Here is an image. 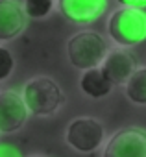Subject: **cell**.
<instances>
[{"label":"cell","mask_w":146,"mask_h":157,"mask_svg":"<svg viewBox=\"0 0 146 157\" xmlns=\"http://www.w3.org/2000/svg\"><path fill=\"white\" fill-rule=\"evenodd\" d=\"M22 102L28 113L35 117H50L65 104V93L57 82L48 76H33L22 87Z\"/></svg>","instance_id":"cell-1"},{"label":"cell","mask_w":146,"mask_h":157,"mask_svg":"<svg viewBox=\"0 0 146 157\" xmlns=\"http://www.w3.org/2000/svg\"><path fill=\"white\" fill-rule=\"evenodd\" d=\"M109 54L106 39L94 30H82L67 41V57L70 65L80 70L98 68Z\"/></svg>","instance_id":"cell-2"},{"label":"cell","mask_w":146,"mask_h":157,"mask_svg":"<svg viewBox=\"0 0 146 157\" xmlns=\"http://www.w3.org/2000/svg\"><path fill=\"white\" fill-rule=\"evenodd\" d=\"M109 37L124 48L137 46L146 39V13L135 8H118L107 21Z\"/></svg>","instance_id":"cell-3"},{"label":"cell","mask_w":146,"mask_h":157,"mask_svg":"<svg viewBox=\"0 0 146 157\" xmlns=\"http://www.w3.org/2000/svg\"><path fill=\"white\" fill-rule=\"evenodd\" d=\"M106 139V129L100 120L93 117H78L70 120L65 140L70 148H74L80 153H93L96 151Z\"/></svg>","instance_id":"cell-4"},{"label":"cell","mask_w":146,"mask_h":157,"mask_svg":"<svg viewBox=\"0 0 146 157\" xmlns=\"http://www.w3.org/2000/svg\"><path fill=\"white\" fill-rule=\"evenodd\" d=\"M102 157H146V129L122 128L104 146Z\"/></svg>","instance_id":"cell-5"},{"label":"cell","mask_w":146,"mask_h":157,"mask_svg":"<svg viewBox=\"0 0 146 157\" xmlns=\"http://www.w3.org/2000/svg\"><path fill=\"white\" fill-rule=\"evenodd\" d=\"M28 118V109L21 93L13 89L0 91V133L19 131Z\"/></svg>","instance_id":"cell-6"},{"label":"cell","mask_w":146,"mask_h":157,"mask_svg":"<svg viewBox=\"0 0 146 157\" xmlns=\"http://www.w3.org/2000/svg\"><path fill=\"white\" fill-rule=\"evenodd\" d=\"M57 8L68 22L87 26L106 13L107 0H57Z\"/></svg>","instance_id":"cell-7"},{"label":"cell","mask_w":146,"mask_h":157,"mask_svg":"<svg viewBox=\"0 0 146 157\" xmlns=\"http://www.w3.org/2000/svg\"><path fill=\"white\" fill-rule=\"evenodd\" d=\"M104 70V74L107 76V80L115 85H126V82L131 78V74L139 68L137 65V57L126 50V48H117L113 52H109L100 67Z\"/></svg>","instance_id":"cell-8"},{"label":"cell","mask_w":146,"mask_h":157,"mask_svg":"<svg viewBox=\"0 0 146 157\" xmlns=\"http://www.w3.org/2000/svg\"><path fill=\"white\" fill-rule=\"evenodd\" d=\"M26 28V15L17 0H0V43L13 41Z\"/></svg>","instance_id":"cell-9"},{"label":"cell","mask_w":146,"mask_h":157,"mask_svg":"<svg viewBox=\"0 0 146 157\" xmlns=\"http://www.w3.org/2000/svg\"><path fill=\"white\" fill-rule=\"evenodd\" d=\"M80 89L83 94H87L89 98H104L111 93L113 89V83L107 80V76L104 74V70L98 67V68H91V70H85L80 78Z\"/></svg>","instance_id":"cell-10"},{"label":"cell","mask_w":146,"mask_h":157,"mask_svg":"<svg viewBox=\"0 0 146 157\" xmlns=\"http://www.w3.org/2000/svg\"><path fill=\"white\" fill-rule=\"evenodd\" d=\"M124 87L129 102L137 105H146V67H139Z\"/></svg>","instance_id":"cell-11"},{"label":"cell","mask_w":146,"mask_h":157,"mask_svg":"<svg viewBox=\"0 0 146 157\" xmlns=\"http://www.w3.org/2000/svg\"><path fill=\"white\" fill-rule=\"evenodd\" d=\"M54 10V0H24L22 11L26 19H44Z\"/></svg>","instance_id":"cell-12"},{"label":"cell","mask_w":146,"mask_h":157,"mask_svg":"<svg viewBox=\"0 0 146 157\" xmlns=\"http://www.w3.org/2000/svg\"><path fill=\"white\" fill-rule=\"evenodd\" d=\"M13 68H15L13 54L6 46H0V82L8 80V78L13 74Z\"/></svg>","instance_id":"cell-13"},{"label":"cell","mask_w":146,"mask_h":157,"mask_svg":"<svg viewBox=\"0 0 146 157\" xmlns=\"http://www.w3.org/2000/svg\"><path fill=\"white\" fill-rule=\"evenodd\" d=\"M0 157H21V151L11 144H0Z\"/></svg>","instance_id":"cell-14"},{"label":"cell","mask_w":146,"mask_h":157,"mask_svg":"<svg viewBox=\"0 0 146 157\" xmlns=\"http://www.w3.org/2000/svg\"><path fill=\"white\" fill-rule=\"evenodd\" d=\"M117 2L122 4V8H135V10L146 8V0H117Z\"/></svg>","instance_id":"cell-15"},{"label":"cell","mask_w":146,"mask_h":157,"mask_svg":"<svg viewBox=\"0 0 146 157\" xmlns=\"http://www.w3.org/2000/svg\"><path fill=\"white\" fill-rule=\"evenodd\" d=\"M32 157H43V155H32Z\"/></svg>","instance_id":"cell-16"}]
</instances>
